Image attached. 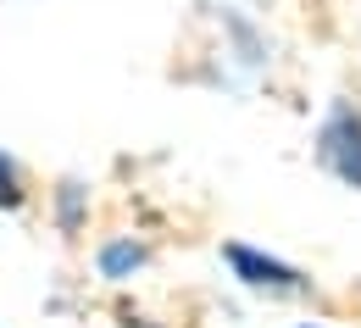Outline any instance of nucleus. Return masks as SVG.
I'll use <instances>...</instances> for the list:
<instances>
[{
    "instance_id": "1",
    "label": "nucleus",
    "mask_w": 361,
    "mask_h": 328,
    "mask_svg": "<svg viewBox=\"0 0 361 328\" xmlns=\"http://www.w3.org/2000/svg\"><path fill=\"white\" fill-rule=\"evenodd\" d=\"M322 162L345 178V184L361 189V117L356 111H334L328 128H322Z\"/></svg>"
},
{
    "instance_id": "2",
    "label": "nucleus",
    "mask_w": 361,
    "mask_h": 328,
    "mask_svg": "<svg viewBox=\"0 0 361 328\" xmlns=\"http://www.w3.org/2000/svg\"><path fill=\"white\" fill-rule=\"evenodd\" d=\"M228 262H233V273L245 284H256V289H283V295H295V289H306V279L295 273V267H283V262H267V256H256L250 245H228Z\"/></svg>"
},
{
    "instance_id": "3",
    "label": "nucleus",
    "mask_w": 361,
    "mask_h": 328,
    "mask_svg": "<svg viewBox=\"0 0 361 328\" xmlns=\"http://www.w3.org/2000/svg\"><path fill=\"white\" fill-rule=\"evenodd\" d=\"M100 267H106V273L117 279V273H128V267H139V250H134V245H111V250L100 256Z\"/></svg>"
},
{
    "instance_id": "4",
    "label": "nucleus",
    "mask_w": 361,
    "mask_h": 328,
    "mask_svg": "<svg viewBox=\"0 0 361 328\" xmlns=\"http://www.w3.org/2000/svg\"><path fill=\"white\" fill-rule=\"evenodd\" d=\"M0 200H6V206H17V173H11L6 162H0Z\"/></svg>"
}]
</instances>
